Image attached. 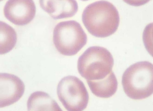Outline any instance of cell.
Segmentation results:
<instances>
[{
    "instance_id": "obj_1",
    "label": "cell",
    "mask_w": 153,
    "mask_h": 111,
    "mask_svg": "<svg viewBox=\"0 0 153 111\" xmlns=\"http://www.w3.org/2000/svg\"><path fill=\"white\" fill-rule=\"evenodd\" d=\"M82 20L91 34L96 37L104 38L116 32L120 18L118 10L112 4L100 0L85 7L82 12Z\"/></svg>"
},
{
    "instance_id": "obj_2",
    "label": "cell",
    "mask_w": 153,
    "mask_h": 111,
    "mask_svg": "<svg viewBox=\"0 0 153 111\" xmlns=\"http://www.w3.org/2000/svg\"><path fill=\"white\" fill-rule=\"evenodd\" d=\"M122 83L124 92L131 98L149 97L153 94V64L142 61L131 65L123 73Z\"/></svg>"
},
{
    "instance_id": "obj_3",
    "label": "cell",
    "mask_w": 153,
    "mask_h": 111,
    "mask_svg": "<svg viewBox=\"0 0 153 111\" xmlns=\"http://www.w3.org/2000/svg\"><path fill=\"white\" fill-rule=\"evenodd\" d=\"M114 60L106 48L92 46L87 48L79 57L77 69L80 75L87 80L103 79L112 71Z\"/></svg>"
},
{
    "instance_id": "obj_4",
    "label": "cell",
    "mask_w": 153,
    "mask_h": 111,
    "mask_svg": "<svg viewBox=\"0 0 153 111\" xmlns=\"http://www.w3.org/2000/svg\"><path fill=\"white\" fill-rule=\"evenodd\" d=\"M87 41L86 34L80 24L75 20L60 22L54 28L53 43L58 51L63 55H75Z\"/></svg>"
},
{
    "instance_id": "obj_5",
    "label": "cell",
    "mask_w": 153,
    "mask_h": 111,
    "mask_svg": "<svg viewBox=\"0 0 153 111\" xmlns=\"http://www.w3.org/2000/svg\"><path fill=\"white\" fill-rule=\"evenodd\" d=\"M59 100L69 111H81L87 107L89 99L88 92L83 82L73 76L64 77L57 88Z\"/></svg>"
},
{
    "instance_id": "obj_6",
    "label": "cell",
    "mask_w": 153,
    "mask_h": 111,
    "mask_svg": "<svg viewBox=\"0 0 153 111\" xmlns=\"http://www.w3.org/2000/svg\"><path fill=\"white\" fill-rule=\"evenodd\" d=\"M3 11L5 17L9 21L16 25L23 26L33 19L36 7L33 0H8Z\"/></svg>"
},
{
    "instance_id": "obj_7",
    "label": "cell",
    "mask_w": 153,
    "mask_h": 111,
    "mask_svg": "<svg viewBox=\"0 0 153 111\" xmlns=\"http://www.w3.org/2000/svg\"><path fill=\"white\" fill-rule=\"evenodd\" d=\"M25 85L18 76L8 73L0 74V108L17 101L23 96Z\"/></svg>"
},
{
    "instance_id": "obj_8",
    "label": "cell",
    "mask_w": 153,
    "mask_h": 111,
    "mask_svg": "<svg viewBox=\"0 0 153 111\" xmlns=\"http://www.w3.org/2000/svg\"><path fill=\"white\" fill-rule=\"evenodd\" d=\"M41 8L54 19L73 17L78 7L76 0H39Z\"/></svg>"
},
{
    "instance_id": "obj_9",
    "label": "cell",
    "mask_w": 153,
    "mask_h": 111,
    "mask_svg": "<svg viewBox=\"0 0 153 111\" xmlns=\"http://www.w3.org/2000/svg\"><path fill=\"white\" fill-rule=\"evenodd\" d=\"M87 81L92 93L99 97L110 98L115 93L117 89V81L112 71L103 79Z\"/></svg>"
},
{
    "instance_id": "obj_10",
    "label": "cell",
    "mask_w": 153,
    "mask_h": 111,
    "mask_svg": "<svg viewBox=\"0 0 153 111\" xmlns=\"http://www.w3.org/2000/svg\"><path fill=\"white\" fill-rule=\"evenodd\" d=\"M28 111H62L56 101L48 94L41 91L32 93L27 102Z\"/></svg>"
},
{
    "instance_id": "obj_11",
    "label": "cell",
    "mask_w": 153,
    "mask_h": 111,
    "mask_svg": "<svg viewBox=\"0 0 153 111\" xmlns=\"http://www.w3.org/2000/svg\"><path fill=\"white\" fill-rule=\"evenodd\" d=\"M17 40L15 30L5 22L0 21V54L11 51L15 47Z\"/></svg>"
},
{
    "instance_id": "obj_12",
    "label": "cell",
    "mask_w": 153,
    "mask_h": 111,
    "mask_svg": "<svg viewBox=\"0 0 153 111\" xmlns=\"http://www.w3.org/2000/svg\"><path fill=\"white\" fill-rule=\"evenodd\" d=\"M143 40L146 50L153 57V22L145 27L143 34Z\"/></svg>"
},
{
    "instance_id": "obj_13",
    "label": "cell",
    "mask_w": 153,
    "mask_h": 111,
    "mask_svg": "<svg viewBox=\"0 0 153 111\" xmlns=\"http://www.w3.org/2000/svg\"><path fill=\"white\" fill-rule=\"evenodd\" d=\"M127 4L134 6H140L148 2L150 0H123Z\"/></svg>"
},
{
    "instance_id": "obj_14",
    "label": "cell",
    "mask_w": 153,
    "mask_h": 111,
    "mask_svg": "<svg viewBox=\"0 0 153 111\" xmlns=\"http://www.w3.org/2000/svg\"><path fill=\"white\" fill-rule=\"evenodd\" d=\"M81 0L83 1H88L89 0Z\"/></svg>"
},
{
    "instance_id": "obj_15",
    "label": "cell",
    "mask_w": 153,
    "mask_h": 111,
    "mask_svg": "<svg viewBox=\"0 0 153 111\" xmlns=\"http://www.w3.org/2000/svg\"><path fill=\"white\" fill-rule=\"evenodd\" d=\"M2 0H1V1Z\"/></svg>"
}]
</instances>
